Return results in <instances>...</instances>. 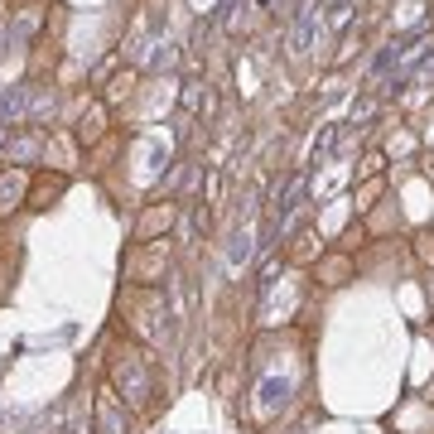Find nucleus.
Instances as JSON below:
<instances>
[{"instance_id": "obj_2", "label": "nucleus", "mask_w": 434, "mask_h": 434, "mask_svg": "<svg viewBox=\"0 0 434 434\" xmlns=\"http://www.w3.org/2000/svg\"><path fill=\"white\" fill-rule=\"evenodd\" d=\"M121 328L145 353L169 348V338H174V309H169L164 290H121Z\"/></svg>"}, {"instance_id": "obj_17", "label": "nucleus", "mask_w": 434, "mask_h": 434, "mask_svg": "<svg viewBox=\"0 0 434 434\" xmlns=\"http://www.w3.org/2000/svg\"><path fill=\"white\" fill-rule=\"evenodd\" d=\"M5 140H10V126H0V150H5Z\"/></svg>"}, {"instance_id": "obj_8", "label": "nucleus", "mask_w": 434, "mask_h": 434, "mask_svg": "<svg viewBox=\"0 0 434 434\" xmlns=\"http://www.w3.org/2000/svg\"><path fill=\"white\" fill-rule=\"evenodd\" d=\"M49 434H92V386L78 391V396H68L49 415Z\"/></svg>"}, {"instance_id": "obj_11", "label": "nucleus", "mask_w": 434, "mask_h": 434, "mask_svg": "<svg viewBox=\"0 0 434 434\" xmlns=\"http://www.w3.org/2000/svg\"><path fill=\"white\" fill-rule=\"evenodd\" d=\"M63 193H68V174H63V169H54V174H49V169H34V189H29V208H34V213L54 208Z\"/></svg>"}, {"instance_id": "obj_3", "label": "nucleus", "mask_w": 434, "mask_h": 434, "mask_svg": "<svg viewBox=\"0 0 434 434\" xmlns=\"http://www.w3.org/2000/svg\"><path fill=\"white\" fill-rule=\"evenodd\" d=\"M169 280V242H131L126 251V290H155Z\"/></svg>"}, {"instance_id": "obj_6", "label": "nucleus", "mask_w": 434, "mask_h": 434, "mask_svg": "<svg viewBox=\"0 0 434 434\" xmlns=\"http://www.w3.org/2000/svg\"><path fill=\"white\" fill-rule=\"evenodd\" d=\"M44 160H49V131H34V126L10 131L5 150H0V164H15V169H39Z\"/></svg>"}, {"instance_id": "obj_10", "label": "nucleus", "mask_w": 434, "mask_h": 434, "mask_svg": "<svg viewBox=\"0 0 434 434\" xmlns=\"http://www.w3.org/2000/svg\"><path fill=\"white\" fill-rule=\"evenodd\" d=\"M29 189H34V169H15V164H0V217L29 208Z\"/></svg>"}, {"instance_id": "obj_12", "label": "nucleus", "mask_w": 434, "mask_h": 434, "mask_svg": "<svg viewBox=\"0 0 434 434\" xmlns=\"http://www.w3.org/2000/svg\"><path fill=\"white\" fill-rule=\"evenodd\" d=\"M25 121H29V82H10V87H0V126L20 131Z\"/></svg>"}, {"instance_id": "obj_13", "label": "nucleus", "mask_w": 434, "mask_h": 434, "mask_svg": "<svg viewBox=\"0 0 434 434\" xmlns=\"http://www.w3.org/2000/svg\"><path fill=\"white\" fill-rule=\"evenodd\" d=\"M140 78H145L140 68H116V73H111V78L102 82V92H97V97H102V102H107V107L116 111V107H121V102H131V97H136Z\"/></svg>"}, {"instance_id": "obj_4", "label": "nucleus", "mask_w": 434, "mask_h": 434, "mask_svg": "<svg viewBox=\"0 0 434 434\" xmlns=\"http://www.w3.org/2000/svg\"><path fill=\"white\" fill-rule=\"evenodd\" d=\"M92 434H136V410L126 406L107 381L92 386Z\"/></svg>"}, {"instance_id": "obj_5", "label": "nucleus", "mask_w": 434, "mask_h": 434, "mask_svg": "<svg viewBox=\"0 0 434 434\" xmlns=\"http://www.w3.org/2000/svg\"><path fill=\"white\" fill-rule=\"evenodd\" d=\"M174 222H179V203L174 198H150L145 208L136 213V227H131V242H164L169 232H174Z\"/></svg>"}, {"instance_id": "obj_7", "label": "nucleus", "mask_w": 434, "mask_h": 434, "mask_svg": "<svg viewBox=\"0 0 434 434\" xmlns=\"http://www.w3.org/2000/svg\"><path fill=\"white\" fill-rule=\"evenodd\" d=\"M319 25H324V10H319V0H304L295 10V20H290V39H285V54L304 63V58L314 54V39H319Z\"/></svg>"}, {"instance_id": "obj_9", "label": "nucleus", "mask_w": 434, "mask_h": 434, "mask_svg": "<svg viewBox=\"0 0 434 434\" xmlns=\"http://www.w3.org/2000/svg\"><path fill=\"white\" fill-rule=\"evenodd\" d=\"M73 140H78L82 150H97L102 140H111V107L102 97H92L87 107L78 111V126H73Z\"/></svg>"}, {"instance_id": "obj_1", "label": "nucleus", "mask_w": 434, "mask_h": 434, "mask_svg": "<svg viewBox=\"0 0 434 434\" xmlns=\"http://www.w3.org/2000/svg\"><path fill=\"white\" fill-rule=\"evenodd\" d=\"M102 381L136 415H155V406H160V377L150 367V353L131 338H107L102 343Z\"/></svg>"}, {"instance_id": "obj_15", "label": "nucleus", "mask_w": 434, "mask_h": 434, "mask_svg": "<svg viewBox=\"0 0 434 434\" xmlns=\"http://www.w3.org/2000/svg\"><path fill=\"white\" fill-rule=\"evenodd\" d=\"M246 256H251V237H246V232H237V237H232V261L242 266Z\"/></svg>"}, {"instance_id": "obj_16", "label": "nucleus", "mask_w": 434, "mask_h": 434, "mask_svg": "<svg viewBox=\"0 0 434 434\" xmlns=\"http://www.w3.org/2000/svg\"><path fill=\"white\" fill-rule=\"evenodd\" d=\"M348 5H353V0H333V20H343V15H348Z\"/></svg>"}, {"instance_id": "obj_14", "label": "nucleus", "mask_w": 434, "mask_h": 434, "mask_svg": "<svg viewBox=\"0 0 434 434\" xmlns=\"http://www.w3.org/2000/svg\"><path fill=\"white\" fill-rule=\"evenodd\" d=\"M58 116V92L54 87H39V82H29V121L34 131H49V121Z\"/></svg>"}]
</instances>
